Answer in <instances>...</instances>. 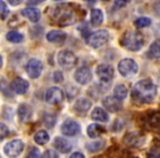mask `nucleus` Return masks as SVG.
Here are the masks:
<instances>
[{"mask_svg":"<svg viewBox=\"0 0 160 158\" xmlns=\"http://www.w3.org/2000/svg\"><path fill=\"white\" fill-rule=\"evenodd\" d=\"M110 34L107 30H99L87 38V44L93 48H100L109 42Z\"/></svg>","mask_w":160,"mask_h":158,"instance_id":"obj_4","label":"nucleus"},{"mask_svg":"<svg viewBox=\"0 0 160 158\" xmlns=\"http://www.w3.org/2000/svg\"><path fill=\"white\" fill-rule=\"evenodd\" d=\"M1 66H2V57L0 56V68H1Z\"/></svg>","mask_w":160,"mask_h":158,"instance_id":"obj_44","label":"nucleus"},{"mask_svg":"<svg viewBox=\"0 0 160 158\" xmlns=\"http://www.w3.org/2000/svg\"><path fill=\"white\" fill-rule=\"evenodd\" d=\"M103 105L104 108L110 112H118L122 110L123 105L121 103V100L116 99L115 97H112V96H108L104 98L103 100Z\"/></svg>","mask_w":160,"mask_h":158,"instance_id":"obj_14","label":"nucleus"},{"mask_svg":"<svg viewBox=\"0 0 160 158\" xmlns=\"http://www.w3.org/2000/svg\"><path fill=\"white\" fill-rule=\"evenodd\" d=\"M43 123L47 129H53L56 124V115L52 113H45L43 116Z\"/></svg>","mask_w":160,"mask_h":158,"instance_id":"obj_27","label":"nucleus"},{"mask_svg":"<svg viewBox=\"0 0 160 158\" xmlns=\"http://www.w3.org/2000/svg\"><path fill=\"white\" fill-rule=\"evenodd\" d=\"M24 148V144L21 140H10L9 143H7L5 146V154L8 157H18L21 153L23 151Z\"/></svg>","mask_w":160,"mask_h":158,"instance_id":"obj_8","label":"nucleus"},{"mask_svg":"<svg viewBox=\"0 0 160 158\" xmlns=\"http://www.w3.org/2000/svg\"><path fill=\"white\" fill-rule=\"evenodd\" d=\"M23 0H8V3H10L11 6H19Z\"/></svg>","mask_w":160,"mask_h":158,"instance_id":"obj_42","label":"nucleus"},{"mask_svg":"<svg viewBox=\"0 0 160 158\" xmlns=\"http://www.w3.org/2000/svg\"><path fill=\"white\" fill-rule=\"evenodd\" d=\"M67 38V34L60 30H52L46 34V38L51 43H62Z\"/></svg>","mask_w":160,"mask_h":158,"instance_id":"obj_17","label":"nucleus"},{"mask_svg":"<svg viewBox=\"0 0 160 158\" xmlns=\"http://www.w3.org/2000/svg\"><path fill=\"white\" fill-rule=\"evenodd\" d=\"M42 158H58V154L56 153L54 149H47V150L43 154Z\"/></svg>","mask_w":160,"mask_h":158,"instance_id":"obj_34","label":"nucleus"},{"mask_svg":"<svg viewBox=\"0 0 160 158\" xmlns=\"http://www.w3.org/2000/svg\"><path fill=\"white\" fill-rule=\"evenodd\" d=\"M157 96V86L151 79H142L134 85L132 97L134 101L140 104L151 103Z\"/></svg>","mask_w":160,"mask_h":158,"instance_id":"obj_1","label":"nucleus"},{"mask_svg":"<svg viewBox=\"0 0 160 158\" xmlns=\"http://www.w3.org/2000/svg\"><path fill=\"white\" fill-rule=\"evenodd\" d=\"M132 0H114V6L118 8H124L131 3Z\"/></svg>","mask_w":160,"mask_h":158,"instance_id":"obj_35","label":"nucleus"},{"mask_svg":"<svg viewBox=\"0 0 160 158\" xmlns=\"http://www.w3.org/2000/svg\"><path fill=\"white\" fill-rule=\"evenodd\" d=\"M132 158H138V157H132Z\"/></svg>","mask_w":160,"mask_h":158,"instance_id":"obj_47","label":"nucleus"},{"mask_svg":"<svg viewBox=\"0 0 160 158\" xmlns=\"http://www.w3.org/2000/svg\"><path fill=\"white\" fill-rule=\"evenodd\" d=\"M54 147L62 154H67L71 150V144L69 140L62 137H56L54 140Z\"/></svg>","mask_w":160,"mask_h":158,"instance_id":"obj_18","label":"nucleus"},{"mask_svg":"<svg viewBox=\"0 0 160 158\" xmlns=\"http://www.w3.org/2000/svg\"><path fill=\"white\" fill-rule=\"evenodd\" d=\"M70 158H85V155L82 153H79V151H76L72 155L70 156Z\"/></svg>","mask_w":160,"mask_h":158,"instance_id":"obj_41","label":"nucleus"},{"mask_svg":"<svg viewBox=\"0 0 160 158\" xmlns=\"http://www.w3.org/2000/svg\"><path fill=\"white\" fill-rule=\"evenodd\" d=\"M97 158H102V157H97Z\"/></svg>","mask_w":160,"mask_h":158,"instance_id":"obj_48","label":"nucleus"},{"mask_svg":"<svg viewBox=\"0 0 160 158\" xmlns=\"http://www.w3.org/2000/svg\"><path fill=\"white\" fill-rule=\"evenodd\" d=\"M11 87V90L13 92L18 94H24L25 92L29 90V87H30V84L28 80L23 79L21 77H17L16 79H13V81L11 83L10 85Z\"/></svg>","mask_w":160,"mask_h":158,"instance_id":"obj_13","label":"nucleus"},{"mask_svg":"<svg viewBox=\"0 0 160 158\" xmlns=\"http://www.w3.org/2000/svg\"><path fill=\"white\" fill-rule=\"evenodd\" d=\"M103 12L100 9H92L91 14H90V21H91V24L93 27H99V25L102 24L103 22Z\"/></svg>","mask_w":160,"mask_h":158,"instance_id":"obj_23","label":"nucleus"},{"mask_svg":"<svg viewBox=\"0 0 160 158\" xmlns=\"http://www.w3.org/2000/svg\"><path fill=\"white\" fill-rule=\"evenodd\" d=\"M6 38H7V40L11 43H20L23 41V35L20 33V32H17V31L8 32Z\"/></svg>","mask_w":160,"mask_h":158,"instance_id":"obj_28","label":"nucleus"},{"mask_svg":"<svg viewBox=\"0 0 160 158\" xmlns=\"http://www.w3.org/2000/svg\"><path fill=\"white\" fill-rule=\"evenodd\" d=\"M104 132H105L104 127H102L100 124H97V123L90 124L89 126H88V130H87L88 135H89L91 138L99 137V136L102 135V134L104 133Z\"/></svg>","mask_w":160,"mask_h":158,"instance_id":"obj_22","label":"nucleus"},{"mask_svg":"<svg viewBox=\"0 0 160 158\" xmlns=\"http://www.w3.org/2000/svg\"><path fill=\"white\" fill-rule=\"evenodd\" d=\"M91 119L97 122H108L109 121V114L102 109V108H96L91 113Z\"/></svg>","mask_w":160,"mask_h":158,"instance_id":"obj_21","label":"nucleus"},{"mask_svg":"<svg viewBox=\"0 0 160 158\" xmlns=\"http://www.w3.org/2000/svg\"><path fill=\"white\" fill-rule=\"evenodd\" d=\"M64 99V92L60 88L52 87L45 94V100L49 104H58Z\"/></svg>","mask_w":160,"mask_h":158,"instance_id":"obj_10","label":"nucleus"},{"mask_svg":"<svg viewBox=\"0 0 160 158\" xmlns=\"http://www.w3.org/2000/svg\"><path fill=\"white\" fill-rule=\"evenodd\" d=\"M78 11L72 5H60L51 10V20L59 27H68L77 21Z\"/></svg>","mask_w":160,"mask_h":158,"instance_id":"obj_2","label":"nucleus"},{"mask_svg":"<svg viewBox=\"0 0 160 158\" xmlns=\"http://www.w3.org/2000/svg\"><path fill=\"white\" fill-rule=\"evenodd\" d=\"M32 115V109L28 104H21L18 109V116L21 122H28Z\"/></svg>","mask_w":160,"mask_h":158,"instance_id":"obj_19","label":"nucleus"},{"mask_svg":"<svg viewBox=\"0 0 160 158\" xmlns=\"http://www.w3.org/2000/svg\"><path fill=\"white\" fill-rule=\"evenodd\" d=\"M102 1H109V0H102Z\"/></svg>","mask_w":160,"mask_h":158,"instance_id":"obj_46","label":"nucleus"},{"mask_svg":"<svg viewBox=\"0 0 160 158\" xmlns=\"http://www.w3.org/2000/svg\"><path fill=\"white\" fill-rule=\"evenodd\" d=\"M127 94H128L127 87L125 85H123V84H118L114 88V97L116 99H118V100H124L127 97Z\"/></svg>","mask_w":160,"mask_h":158,"instance_id":"obj_25","label":"nucleus"},{"mask_svg":"<svg viewBox=\"0 0 160 158\" xmlns=\"http://www.w3.org/2000/svg\"><path fill=\"white\" fill-rule=\"evenodd\" d=\"M75 79L80 85H87V84H89L90 80L92 79V73L89 67L82 66L78 68L77 71L75 73Z\"/></svg>","mask_w":160,"mask_h":158,"instance_id":"obj_11","label":"nucleus"},{"mask_svg":"<svg viewBox=\"0 0 160 158\" xmlns=\"http://www.w3.org/2000/svg\"><path fill=\"white\" fill-rule=\"evenodd\" d=\"M27 158H40V150L38 148H32V150L28 154Z\"/></svg>","mask_w":160,"mask_h":158,"instance_id":"obj_37","label":"nucleus"},{"mask_svg":"<svg viewBox=\"0 0 160 158\" xmlns=\"http://www.w3.org/2000/svg\"><path fill=\"white\" fill-rule=\"evenodd\" d=\"M45 0H27V3L29 6H36V5H40V3H44Z\"/></svg>","mask_w":160,"mask_h":158,"instance_id":"obj_39","label":"nucleus"},{"mask_svg":"<svg viewBox=\"0 0 160 158\" xmlns=\"http://www.w3.org/2000/svg\"><path fill=\"white\" fill-rule=\"evenodd\" d=\"M83 1H86V3H96V0H83Z\"/></svg>","mask_w":160,"mask_h":158,"instance_id":"obj_43","label":"nucleus"},{"mask_svg":"<svg viewBox=\"0 0 160 158\" xmlns=\"http://www.w3.org/2000/svg\"><path fill=\"white\" fill-rule=\"evenodd\" d=\"M118 71L123 77H133L138 73V65L132 58H124L118 63Z\"/></svg>","mask_w":160,"mask_h":158,"instance_id":"obj_5","label":"nucleus"},{"mask_svg":"<svg viewBox=\"0 0 160 158\" xmlns=\"http://www.w3.org/2000/svg\"><path fill=\"white\" fill-rule=\"evenodd\" d=\"M9 134V129L5 123H0V142L6 138Z\"/></svg>","mask_w":160,"mask_h":158,"instance_id":"obj_33","label":"nucleus"},{"mask_svg":"<svg viewBox=\"0 0 160 158\" xmlns=\"http://www.w3.org/2000/svg\"><path fill=\"white\" fill-rule=\"evenodd\" d=\"M34 140L38 143V145H45L49 140V135L46 131H38V133L34 135Z\"/></svg>","mask_w":160,"mask_h":158,"instance_id":"obj_26","label":"nucleus"},{"mask_svg":"<svg viewBox=\"0 0 160 158\" xmlns=\"http://www.w3.org/2000/svg\"><path fill=\"white\" fill-rule=\"evenodd\" d=\"M104 145H105L104 140H93V142L88 143L86 146H87V148L89 149L90 151H98V150H100V149H102L103 147H104Z\"/></svg>","mask_w":160,"mask_h":158,"instance_id":"obj_29","label":"nucleus"},{"mask_svg":"<svg viewBox=\"0 0 160 158\" xmlns=\"http://www.w3.org/2000/svg\"><path fill=\"white\" fill-rule=\"evenodd\" d=\"M53 79L55 83H62V80H64V76H62V74L60 73V71H55L53 75Z\"/></svg>","mask_w":160,"mask_h":158,"instance_id":"obj_36","label":"nucleus"},{"mask_svg":"<svg viewBox=\"0 0 160 158\" xmlns=\"http://www.w3.org/2000/svg\"><path fill=\"white\" fill-rule=\"evenodd\" d=\"M148 56L153 59H159L160 58V38L153 41L150 44L148 49Z\"/></svg>","mask_w":160,"mask_h":158,"instance_id":"obj_24","label":"nucleus"},{"mask_svg":"<svg viewBox=\"0 0 160 158\" xmlns=\"http://www.w3.org/2000/svg\"><path fill=\"white\" fill-rule=\"evenodd\" d=\"M8 14H9V10H8L7 5L3 0H0V19L5 20L8 17Z\"/></svg>","mask_w":160,"mask_h":158,"instance_id":"obj_31","label":"nucleus"},{"mask_svg":"<svg viewBox=\"0 0 160 158\" xmlns=\"http://www.w3.org/2000/svg\"><path fill=\"white\" fill-rule=\"evenodd\" d=\"M144 36L140 32L129 30L121 38V45L132 52H137L144 46Z\"/></svg>","mask_w":160,"mask_h":158,"instance_id":"obj_3","label":"nucleus"},{"mask_svg":"<svg viewBox=\"0 0 160 158\" xmlns=\"http://www.w3.org/2000/svg\"><path fill=\"white\" fill-rule=\"evenodd\" d=\"M21 13H22L23 17L29 19L31 22H38L41 19V11L38 9L34 7H28L24 8V9L21 10Z\"/></svg>","mask_w":160,"mask_h":158,"instance_id":"obj_16","label":"nucleus"},{"mask_svg":"<svg viewBox=\"0 0 160 158\" xmlns=\"http://www.w3.org/2000/svg\"><path fill=\"white\" fill-rule=\"evenodd\" d=\"M97 75L103 84H110L114 77V68L110 64H100L97 67Z\"/></svg>","mask_w":160,"mask_h":158,"instance_id":"obj_7","label":"nucleus"},{"mask_svg":"<svg viewBox=\"0 0 160 158\" xmlns=\"http://www.w3.org/2000/svg\"><path fill=\"white\" fill-rule=\"evenodd\" d=\"M148 158H160V146L155 145L151 147L150 151L148 154Z\"/></svg>","mask_w":160,"mask_h":158,"instance_id":"obj_32","label":"nucleus"},{"mask_svg":"<svg viewBox=\"0 0 160 158\" xmlns=\"http://www.w3.org/2000/svg\"><path fill=\"white\" fill-rule=\"evenodd\" d=\"M134 24H135V27L138 28V29L147 28L151 24V19L148 18V17H140V18H137L134 21Z\"/></svg>","mask_w":160,"mask_h":158,"instance_id":"obj_30","label":"nucleus"},{"mask_svg":"<svg viewBox=\"0 0 160 158\" xmlns=\"http://www.w3.org/2000/svg\"><path fill=\"white\" fill-rule=\"evenodd\" d=\"M153 9H155L156 14H158V16L160 17V0L158 1V3H155V6H153Z\"/></svg>","mask_w":160,"mask_h":158,"instance_id":"obj_40","label":"nucleus"},{"mask_svg":"<svg viewBox=\"0 0 160 158\" xmlns=\"http://www.w3.org/2000/svg\"><path fill=\"white\" fill-rule=\"evenodd\" d=\"M90 108H91V101L87 98H81L76 102L75 111L78 113H86Z\"/></svg>","mask_w":160,"mask_h":158,"instance_id":"obj_20","label":"nucleus"},{"mask_svg":"<svg viewBox=\"0 0 160 158\" xmlns=\"http://www.w3.org/2000/svg\"><path fill=\"white\" fill-rule=\"evenodd\" d=\"M56 1H62V0H56Z\"/></svg>","mask_w":160,"mask_h":158,"instance_id":"obj_45","label":"nucleus"},{"mask_svg":"<svg viewBox=\"0 0 160 158\" xmlns=\"http://www.w3.org/2000/svg\"><path fill=\"white\" fill-rule=\"evenodd\" d=\"M80 132V125L73 120H67L62 125V133L66 136H75Z\"/></svg>","mask_w":160,"mask_h":158,"instance_id":"obj_12","label":"nucleus"},{"mask_svg":"<svg viewBox=\"0 0 160 158\" xmlns=\"http://www.w3.org/2000/svg\"><path fill=\"white\" fill-rule=\"evenodd\" d=\"M57 60L59 66L62 69H71L76 66L77 64V57L71 51L68 49H64V51H60L57 55Z\"/></svg>","mask_w":160,"mask_h":158,"instance_id":"obj_6","label":"nucleus"},{"mask_svg":"<svg viewBox=\"0 0 160 158\" xmlns=\"http://www.w3.org/2000/svg\"><path fill=\"white\" fill-rule=\"evenodd\" d=\"M111 158H132L128 156L127 153H124V151H116L113 156H111Z\"/></svg>","mask_w":160,"mask_h":158,"instance_id":"obj_38","label":"nucleus"},{"mask_svg":"<svg viewBox=\"0 0 160 158\" xmlns=\"http://www.w3.org/2000/svg\"><path fill=\"white\" fill-rule=\"evenodd\" d=\"M145 137L139 132H132L124 137V142L129 146H139L145 142Z\"/></svg>","mask_w":160,"mask_h":158,"instance_id":"obj_15","label":"nucleus"},{"mask_svg":"<svg viewBox=\"0 0 160 158\" xmlns=\"http://www.w3.org/2000/svg\"><path fill=\"white\" fill-rule=\"evenodd\" d=\"M25 70H27V74L29 75V77L33 78H38L42 74L43 70V64L41 60L35 59V58H32L28 62L27 66H25Z\"/></svg>","mask_w":160,"mask_h":158,"instance_id":"obj_9","label":"nucleus"}]
</instances>
